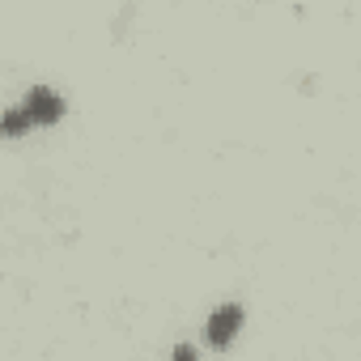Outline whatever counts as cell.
Segmentation results:
<instances>
[{"label": "cell", "instance_id": "cell-1", "mask_svg": "<svg viewBox=\"0 0 361 361\" xmlns=\"http://www.w3.org/2000/svg\"><path fill=\"white\" fill-rule=\"evenodd\" d=\"M22 111H26L30 123H56V119L64 115V98H60L56 90H47V85H35V90L26 94Z\"/></svg>", "mask_w": 361, "mask_h": 361}, {"label": "cell", "instance_id": "cell-2", "mask_svg": "<svg viewBox=\"0 0 361 361\" xmlns=\"http://www.w3.org/2000/svg\"><path fill=\"white\" fill-rule=\"evenodd\" d=\"M238 327H243V306H238V302H226V306H217L213 319H209V340H213L217 348H226V344L238 336Z\"/></svg>", "mask_w": 361, "mask_h": 361}]
</instances>
